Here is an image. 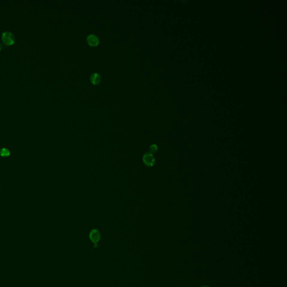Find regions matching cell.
Masks as SVG:
<instances>
[{
	"mask_svg": "<svg viewBox=\"0 0 287 287\" xmlns=\"http://www.w3.org/2000/svg\"><path fill=\"white\" fill-rule=\"evenodd\" d=\"M2 41L6 46L13 45L15 41V38L14 34L10 32L5 31L2 34Z\"/></svg>",
	"mask_w": 287,
	"mask_h": 287,
	"instance_id": "6da1fadb",
	"label": "cell"
},
{
	"mask_svg": "<svg viewBox=\"0 0 287 287\" xmlns=\"http://www.w3.org/2000/svg\"><path fill=\"white\" fill-rule=\"evenodd\" d=\"M89 237L91 241L95 244V247H96L97 243L99 241L100 238V234L98 230L93 229L90 233Z\"/></svg>",
	"mask_w": 287,
	"mask_h": 287,
	"instance_id": "7a4b0ae2",
	"label": "cell"
},
{
	"mask_svg": "<svg viewBox=\"0 0 287 287\" xmlns=\"http://www.w3.org/2000/svg\"><path fill=\"white\" fill-rule=\"evenodd\" d=\"M144 162L148 166H152L154 164L155 160L154 156L151 153H146L144 155L143 157Z\"/></svg>",
	"mask_w": 287,
	"mask_h": 287,
	"instance_id": "3957f363",
	"label": "cell"
},
{
	"mask_svg": "<svg viewBox=\"0 0 287 287\" xmlns=\"http://www.w3.org/2000/svg\"><path fill=\"white\" fill-rule=\"evenodd\" d=\"M88 44L91 46H97L99 43V39L94 34H90L87 38Z\"/></svg>",
	"mask_w": 287,
	"mask_h": 287,
	"instance_id": "277c9868",
	"label": "cell"
},
{
	"mask_svg": "<svg viewBox=\"0 0 287 287\" xmlns=\"http://www.w3.org/2000/svg\"><path fill=\"white\" fill-rule=\"evenodd\" d=\"M101 80V77L100 75L96 72L93 73L90 76V81L94 85H96L100 83Z\"/></svg>",
	"mask_w": 287,
	"mask_h": 287,
	"instance_id": "5b68a950",
	"label": "cell"
},
{
	"mask_svg": "<svg viewBox=\"0 0 287 287\" xmlns=\"http://www.w3.org/2000/svg\"><path fill=\"white\" fill-rule=\"evenodd\" d=\"M10 151L8 149L3 148L0 149V155L1 157H8V156H10Z\"/></svg>",
	"mask_w": 287,
	"mask_h": 287,
	"instance_id": "8992f818",
	"label": "cell"
},
{
	"mask_svg": "<svg viewBox=\"0 0 287 287\" xmlns=\"http://www.w3.org/2000/svg\"><path fill=\"white\" fill-rule=\"evenodd\" d=\"M157 146L155 145H152L150 147V151L151 152H155V151H157Z\"/></svg>",
	"mask_w": 287,
	"mask_h": 287,
	"instance_id": "52a82bcc",
	"label": "cell"
},
{
	"mask_svg": "<svg viewBox=\"0 0 287 287\" xmlns=\"http://www.w3.org/2000/svg\"><path fill=\"white\" fill-rule=\"evenodd\" d=\"M2 48H3V45H2V44L1 43H0V50H1L2 49Z\"/></svg>",
	"mask_w": 287,
	"mask_h": 287,
	"instance_id": "ba28073f",
	"label": "cell"
},
{
	"mask_svg": "<svg viewBox=\"0 0 287 287\" xmlns=\"http://www.w3.org/2000/svg\"><path fill=\"white\" fill-rule=\"evenodd\" d=\"M209 287V286H208V285H203V286H202V287Z\"/></svg>",
	"mask_w": 287,
	"mask_h": 287,
	"instance_id": "9c48e42d",
	"label": "cell"
}]
</instances>
